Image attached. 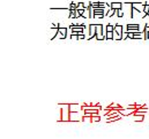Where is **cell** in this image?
I'll return each instance as SVG.
<instances>
[{
	"instance_id": "6da1fadb",
	"label": "cell",
	"mask_w": 149,
	"mask_h": 139,
	"mask_svg": "<svg viewBox=\"0 0 149 139\" xmlns=\"http://www.w3.org/2000/svg\"><path fill=\"white\" fill-rule=\"evenodd\" d=\"M59 107H60V118L58 121L70 122V115H71L70 104H59Z\"/></svg>"
},
{
	"instance_id": "7a4b0ae2",
	"label": "cell",
	"mask_w": 149,
	"mask_h": 139,
	"mask_svg": "<svg viewBox=\"0 0 149 139\" xmlns=\"http://www.w3.org/2000/svg\"><path fill=\"white\" fill-rule=\"evenodd\" d=\"M96 40H105V36L103 34V24H96Z\"/></svg>"
},
{
	"instance_id": "3957f363",
	"label": "cell",
	"mask_w": 149,
	"mask_h": 139,
	"mask_svg": "<svg viewBox=\"0 0 149 139\" xmlns=\"http://www.w3.org/2000/svg\"><path fill=\"white\" fill-rule=\"evenodd\" d=\"M138 109H133V108H126V107H123L121 109H119L118 111L123 115V116H132Z\"/></svg>"
},
{
	"instance_id": "277c9868",
	"label": "cell",
	"mask_w": 149,
	"mask_h": 139,
	"mask_svg": "<svg viewBox=\"0 0 149 139\" xmlns=\"http://www.w3.org/2000/svg\"><path fill=\"white\" fill-rule=\"evenodd\" d=\"M147 5V2L146 1H143V2H132V6H133V8L134 9H136L139 13H141V14H143V12H145V6Z\"/></svg>"
},
{
	"instance_id": "5b68a950",
	"label": "cell",
	"mask_w": 149,
	"mask_h": 139,
	"mask_svg": "<svg viewBox=\"0 0 149 139\" xmlns=\"http://www.w3.org/2000/svg\"><path fill=\"white\" fill-rule=\"evenodd\" d=\"M70 110L71 113H80V110H82V106L79 104H70Z\"/></svg>"
},
{
	"instance_id": "8992f818",
	"label": "cell",
	"mask_w": 149,
	"mask_h": 139,
	"mask_svg": "<svg viewBox=\"0 0 149 139\" xmlns=\"http://www.w3.org/2000/svg\"><path fill=\"white\" fill-rule=\"evenodd\" d=\"M82 117H83V116H80L79 113H71V115H70V122H79V121H82Z\"/></svg>"
},
{
	"instance_id": "52a82bcc",
	"label": "cell",
	"mask_w": 149,
	"mask_h": 139,
	"mask_svg": "<svg viewBox=\"0 0 149 139\" xmlns=\"http://www.w3.org/2000/svg\"><path fill=\"white\" fill-rule=\"evenodd\" d=\"M95 37H96V24H90V34L87 37V39L88 40L95 39Z\"/></svg>"
},
{
	"instance_id": "ba28073f",
	"label": "cell",
	"mask_w": 149,
	"mask_h": 139,
	"mask_svg": "<svg viewBox=\"0 0 149 139\" xmlns=\"http://www.w3.org/2000/svg\"><path fill=\"white\" fill-rule=\"evenodd\" d=\"M110 7L112 9H121L123 8V3L121 2H111Z\"/></svg>"
},
{
	"instance_id": "9c48e42d",
	"label": "cell",
	"mask_w": 149,
	"mask_h": 139,
	"mask_svg": "<svg viewBox=\"0 0 149 139\" xmlns=\"http://www.w3.org/2000/svg\"><path fill=\"white\" fill-rule=\"evenodd\" d=\"M121 114L120 115H117V116H113V117H110V118H107V122L108 123H111V122H116V121H119L121 118Z\"/></svg>"
},
{
	"instance_id": "30bf717a",
	"label": "cell",
	"mask_w": 149,
	"mask_h": 139,
	"mask_svg": "<svg viewBox=\"0 0 149 139\" xmlns=\"http://www.w3.org/2000/svg\"><path fill=\"white\" fill-rule=\"evenodd\" d=\"M143 120H145V115H143V114L134 115V121H135V122H142Z\"/></svg>"
},
{
	"instance_id": "8fae6325",
	"label": "cell",
	"mask_w": 149,
	"mask_h": 139,
	"mask_svg": "<svg viewBox=\"0 0 149 139\" xmlns=\"http://www.w3.org/2000/svg\"><path fill=\"white\" fill-rule=\"evenodd\" d=\"M82 17H84V19H90V10H89V8H86V9H84V12H83V14H82Z\"/></svg>"
},
{
	"instance_id": "7c38bea8",
	"label": "cell",
	"mask_w": 149,
	"mask_h": 139,
	"mask_svg": "<svg viewBox=\"0 0 149 139\" xmlns=\"http://www.w3.org/2000/svg\"><path fill=\"white\" fill-rule=\"evenodd\" d=\"M114 15L118 16V17H123V16L125 15V13H124L123 8H121V9H116V14H114Z\"/></svg>"
},
{
	"instance_id": "4fadbf2b",
	"label": "cell",
	"mask_w": 149,
	"mask_h": 139,
	"mask_svg": "<svg viewBox=\"0 0 149 139\" xmlns=\"http://www.w3.org/2000/svg\"><path fill=\"white\" fill-rule=\"evenodd\" d=\"M66 38H67V36L64 35V34H61L60 31H58V34H57V36H56L54 39H66Z\"/></svg>"
},
{
	"instance_id": "5bb4252c",
	"label": "cell",
	"mask_w": 149,
	"mask_h": 139,
	"mask_svg": "<svg viewBox=\"0 0 149 139\" xmlns=\"http://www.w3.org/2000/svg\"><path fill=\"white\" fill-rule=\"evenodd\" d=\"M82 122H90V123H91V116H89V115H83Z\"/></svg>"
},
{
	"instance_id": "9a60e30c",
	"label": "cell",
	"mask_w": 149,
	"mask_h": 139,
	"mask_svg": "<svg viewBox=\"0 0 149 139\" xmlns=\"http://www.w3.org/2000/svg\"><path fill=\"white\" fill-rule=\"evenodd\" d=\"M101 121V116H98V115H94L93 117H91V123H94V122H100Z\"/></svg>"
},
{
	"instance_id": "2e32d148",
	"label": "cell",
	"mask_w": 149,
	"mask_h": 139,
	"mask_svg": "<svg viewBox=\"0 0 149 139\" xmlns=\"http://www.w3.org/2000/svg\"><path fill=\"white\" fill-rule=\"evenodd\" d=\"M105 40H113V32H108L105 36Z\"/></svg>"
},
{
	"instance_id": "e0dca14e",
	"label": "cell",
	"mask_w": 149,
	"mask_h": 139,
	"mask_svg": "<svg viewBox=\"0 0 149 139\" xmlns=\"http://www.w3.org/2000/svg\"><path fill=\"white\" fill-rule=\"evenodd\" d=\"M107 30H108V32H113L114 25H112V24H107Z\"/></svg>"
},
{
	"instance_id": "ac0fdd59",
	"label": "cell",
	"mask_w": 149,
	"mask_h": 139,
	"mask_svg": "<svg viewBox=\"0 0 149 139\" xmlns=\"http://www.w3.org/2000/svg\"><path fill=\"white\" fill-rule=\"evenodd\" d=\"M114 14H116V9H112V8H111V9H110V10L108 12L107 16H108V17H111V16H113Z\"/></svg>"
},
{
	"instance_id": "d6986e66",
	"label": "cell",
	"mask_w": 149,
	"mask_h": 139,
	"mask_svg": "<svg viewBox=\"0 0 149 139\" xmlns=\"http://www.w3.org/2000/svg\"><path fill=\"white\" fill-rule=\"evenodd\" d=\"M77 9H86L83 2H77Z\"/></svg>"
},
{
	"instance_id": "ffe728a7",
	"label": "cell",
	"mask_w": 149,
	"mask_h": 139,
	"mask_svg": "<svg viewBox=\"0 0 149 139\" xmlns=\"http://www.w3.org/2000/svg\"><path fill=\"white\" fill-rule=\"evenodd\" d=\"M59 28H60V25L58 23H53L50 25V29H59Z\"/></svg>"
},
{
	"instance_id": "44dd1931",
	"label": "cell",
	"mask_w": 149,
	"mask_h": 139,
	"mask_svg": "<svg viewBox=\"0 0 149 139\" xmlns=\"http://www.w3.org/2000/svg\"><path fill=\"white\" fill-rule=\"evenodd\" d=\"M127 38H128V32L124 31V32H123V36H121V40H125V39H127Z\"/></svg>"
},
{
	"instance_id": "7402d4cb",
	"label": "cell",
	"mask_w": 149,
	"mask_h": 139,
	"mask_svg": "<svg viewBox=\"0 0 149 139\" xmlns=\"http://www.w3.org/2000/svg\"><path fill=\"white\" fill-rule=\"evenodd\" d=\"M146 15H148V13H149V3L147 2V5L145 6V12H143Z\"/></svg>"
},
{
	"instance_id": "603a6c76",
	"label": "cell",
	"mask_w": 149,
	"mask_h": 139,
	"mask_svg": "<svg viewBox=\"0 0 149 139\" xmlns=\"http://www.w3.org/2000/svg\"><path fill=\"white\" fill-rule=\"evenodd\" d=\"M71 39H73V40H79V36H77V35H72V36H71Z\"/></svg>"
},
{
	"instance_id": "cb8c5ba5",
	"label": "cell",
	"mask_w": 149,
	"mask_h": 139,
	"mask_svg": "<svg viewBox=\"0 0 149 139\" xmlns=\"http://www.w3.org/2000/svg\"><path fill=\"white\" fill-rule=\"evenodd\" d=\"M128 38H130V39H134V34L130 32V34H128Z\"/></svg>"
},
{
	"instance_id": "d4e9b609",
	"label": "cell",
	"mask_w": 149,
	"mask_h": 139,
	"mask_svg": "<svg viewBox=\"0 0 149 139\" xmlns=\"http://www.w3.org/2000/svg\"><path fill=\"white\" fill-rule=\"evenodd\" d=\"M148 16H149V13H148Z\"/></svg>"
}]
</instances>
